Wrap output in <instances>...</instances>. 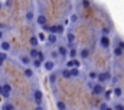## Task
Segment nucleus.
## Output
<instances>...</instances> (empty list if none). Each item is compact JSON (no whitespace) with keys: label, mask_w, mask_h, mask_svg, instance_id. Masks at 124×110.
<instances>
[{"label":"nucleus","mask_w":124,"mask_h":110,"mask_svg":"<svg viewBox=\"0 0 124 110\" xmlns=\"http://www.w3.org/2000/svg\"><path fill=\"white\" fill-rule=\"evenodd\" d=\"M113 109L114 110H124V103H121V102H114Z\"/></svg>","instance_id":"nucleus-30"},{"label":"nucleus","mask_w":124,"mask_h":110,"mask_svg":"<svg viewBox=\"0 0 124 110\" xmlns=\"http://www.w3.org/2000/svg\"><path fill=\"white\" fill-rule=\"evenodd\" d=\"M42 60H39V59H32V66H33V69H39V67H42Z\"/></svg>","instance_id":"nucleus-28"},{"label":"nucleus","mask_w":124,"mask_h":110,"mask_svg":"<svg viewBox=\"0 0 124 110\" xmlns=\"http://www.w3.org/2000/svg\"><path fill=\"white\" fill-rule=\"evenodd\" d=\"M10 93H12V86H10V84H4V86H3V93H1V96H3L4 99H7V97L10 96Z\"/></svg>","instance_id":"nucleus-18"},{"label":"nucleus","mask_w":124,"mask_h":110,"mask_svg":"<svg viewBox=\"0 0 124 110\" xmlns=\"http://www.w3.org/2000/svg\"><path fill=\"white\" fill-rule=\"evenodd\" d=\"M0 49H1L4 53L9 52V50H10V43H9V42H1V43H0Z\"/></svg>","instance_id":"nucleus-27"},{"label":"nucleus","mask_w":124,"mask_h":110,"mask_svg":"<svg viewBox=\"0 0 124 110\" xmlns=\"http://www.w3.org/2000/svg\"><path fill=\"white\" fill-rule=\"evenodd\" d=\"M69 70H71V76H72V79H77V77L81 76V69H79V67H72V69H69Z\"/></svg>","instance_id":"nucleus-23"},{"label":"nucleus","mask_w":124,"mask_h":110,"mask_svg":"<svg viewBox=\"0 0 124 110\" xmlns=\"http://www.w3.org/2000/svg\"><path fill=\"white\" fill-rule=\"evenodd\" d=\"M81 6L84 9H88V7H91V1L90 0H81Z\"/></svg>","instance_id":"nucleus-34"},{"label":"nucleus","mask_w":124,"mask_h":110,"mask_svg":"<svg viewBox=\"0 0 124 110\" xmlns=\"http://www.w3.org/2000/svg\"><path fill=\"white\" fill-rule=\"evenodd\" d=\"M111 92H113V96L116 97V99H120V97H123V89L120 87V86H114L113 89H111Z\"/></svg>","instance_id":"nucleus-13"},{"label":"nucleus","mask_w":124,"mask_h":110,"mask_svg":"<svg viewBox=\"0 0 124 110\" xmlns=\"http://www.w3.org/2000/svg\"><path fill=\"white\" fill-rule=\"evenodd\" d=\"M66 69H72V67H79L81 69V60L79 59H68L65 63Z\"/></svg>","instance_id":"nucleus-10"},{"label":"nucleus","mask_w":124,"mask_h":110,"mask_svg":"<svg viewBox=\"0 0 124 110\" xmlns=\"http://www.w3.org/2000/svg\"><path fill=\"white\" fill-rule=\"evenodd\" d=\"M0 59H1L3 61H4V60L7 59V56H6V53H4V52H0Z\"/></svg>","instance_id":"nucleus-39"},{"label":"nucleus","mask_w":124,"mask_h":110,"mask_svg":"<svg viewBox=\"0 0 124 110\" xmlns=\"http://www.w3.org/2000/svg\"><path fill=\"white\" fill-rule=\"evenodd\" d=\"M68 46H66V43H58L56 44V53H58V56L59 57H62V59H66L68 57Z\"/></svg>","instance_id":"nucleus-4"},{"label":"nucleus","mask_w":124,"mask_h":110,"mask_svg":"<svg viewBox=\"0 0 124 110\" xmlns=\"http://www.w3.org/2000/svg\"><path fill=\"white\" fill-rule=\"evenodd\" d=\"M98 46H100L102 50H108V49L111 47V39H110V36L100 34V36H98Z\"/></svg>","instance_id":"nucleus-1"},{"label":"nucleus","mask_w":124,"mask_h":110,"mask_svg":"<svg viewBox=\"0 0 124 110\" xmlns=\"http://www.w3.org/2000/svg\"><path fill=\"white\" fill-rule=\"evenodd\" d=\"M65 26L63 24H54V26H51L49 27V33H52V34H56V36H59V34H65Z\"/></svg>","instance_id":"nucleus-7"},{"label":"nucleus","mask_w":124,"mask_h":110,"mask_svg":"<svg viewBox=\"0 0 124 110\" xmlns=\"http://www.w3.org/2000/svg\"><path fill=\"white\" fill-rule=\"evenodd\" d=\"M35 110H45V107L40 104V106H36V107H35Z\"/></svg>","instance_id":"nucleus-41"},{"label":"nucleus","mask_w":124,"mask_h":110,"mask_svg":"<svg viewBox=\"0 0 124 110\" xmlns=\"http://www.w3.org/2000/svg\"><path fill=\"white\" fill-rule=\"evenodd\" d=\"M66 24H69V19H68V17L63 20V26H66Z\"/></svg>","instance_id":"nucleus-42"},{"label":"nucleus","mask_w":124,"mask_h":110,"mask_svg":"<svg viewBox=\"0 0 124 110\" xmlns=\"http://www.w3.org/2000/svg\"><path fill=\"white\" fill-rule=\"evenodd\" d=\"M0 27H1V24H0Z\"/></svg>","instance_id":"nucleus-47"},{"label":"nucleus","mask_w":124,"mask_h":110,"mask_svg":"<svg viewBox=\"0 0 124 110\" xmlns=\"http://www.w3.org/2000/svg\"><path fill=\"white\" fill-rule=\"evenodd\" d=\"M91 56V49L90 47H82L81 50H78V59L79 60H88Z\"/></svg>","instance_id":"nucleus-8"},{"label":"nucleus","mask_w":124,"mask_h":110,"mask_svg":"<svg viewBox=\"0 0 124 110\" xmlns=\"http://www.w3.org/2000/svg\"><path fill=\"white\" fill-rule=\"evenodd\" d=\"M68 59H78V49L77 47H71L68 50Z\"/></svg>","instance_id":"nucleus-19"},{"label":"nucleus","mask_w":124,"mask_h":110,"mask_svg":"<svg viewBox=\"0 0 124 110\" xmlns=\"http://www.w3.org/2000/svg\"><path fill=\"white\" fill-rule=\"evenodd\" d=\"M42 69H43L45 72L51 73V72H54V70L56 69V61L52 60V59H45V61L42 63Z\"/></svg>","instance_id":"nucleus-3"},{"label":"nucleus","mask_w":124,"mask_h":110,"mask_svg":"<svg viewBox=\"0 0 124 110\" xmlns=\"http://www.w3.org/2000/svg\"><path fill=\"white\" fill-rule=\"evenodd\" d=\"M68 19H69V23H72V24H75V23H78V22H79V16H78V13H77V12H72V13H71V16H69Z\"/></svg>","instance_id":"nucleus-21"},{"label":"nucleus","mask_w":124,"mask_h":110,"mask_svg":"<svg viewBox=\"0 0 124 110\" xmlns=\"http://www.w3.org/2000/svg\"><path fill=\"white\" fill-rule=\"evenodd\" d=\"M108 106H110V104H108V102H105V100H104V102L100 104V110H105Z\"/></svg>","instance_id":"nucleus-36"},{"label":"nucleus","mask_w":124,"mask_h":110,"mask_svg":"<svg viewBox=\"0 0 124 110\" xmlns=\"http://www.w3.org/2000/svg\"><path fill=\"white\" fill-rule=\"evenodd\" d=\"M19 60H20V63H22V64H25L26 67L32 64V59L29 57V55H20V56H19Z\"/></svg>","instance_id":"nucleus-15"},{"label":"nucleus","mask_w":124,"mask_h":110,"mask_svg":"<svg viewBox=\"0 0 124 110\" xmlns=\"http://www.w3.org/2000/svg\"><path fill=\"white\" fill-rule=\"evenodd\" d=\"M49 27H51V26H48V24L42 26V30H43V33H45V31H46V33H49Z\"/></svg>","instance_id":"nucleus-40"},{"label":"nucleus","mask_w":124,"mask_h":110,"mask_svg":"<svg viewBox=\"0 0 124 110\" xmlns=\"http://www.w3.org/2000/svg\"><path fill=\"white\" fill-rule=\"evenodd\" d=\"M55 106H56V110H68L66 103L61 99H55Z\"/></svg>","instance_id":"nucleus-17"},{"label":"nucleus","mask_w":124,"mask_h":110,"mask_svg":"<svg viewBox=\"0 0 124 110\" xmlns=\"http://www.w3.org/2000/svg\"><path fill=\"white\" fill-rule=\"evenodd\" d=\"M32 99H33V102L36 103V106H40L42 103H43V93H42V90L40 89H33V92H32Z\"/></svg>","instance_id":"nucleus-2"},{"label":"nucleus","mask_w":124,"mask_h":110,"mask_svg":"<svg viewBox=\"0 0 124 110\" xmlns=\"http://www.w3.org/2000/svg\"><path fill=\"white\" fill-rule=\"evenodd\" d=\"M108 80H111V72H98V76H97V83L105 84Z\"/></svg>","instance_id":"nucleus-5"},{"label":"nucleus","mask_w":124,"mask_h":110,"mask_svg":"<svg viewBox=\"0 0 124 110\" xmlns=\"http://www.w3.org/2000/svg\"><path fill=\"white\" fill-rule=\"evenodd\" d=\"M46 22H48V20H46V16H45V14H39V16L36 17V23H38L40 27H42V26H45V24H46Z\"/></svg>","instance_id":"nucleus-22"},{"label":"nucleus","mask_w":124,"mask_h":110,"mask_svg":"<svg viewBox=\"0 0 124 110\" xmlns=\"http://www.w3.org/2000/svg\"><path fill=\"white\" fill-rule=\"evenodd\" d=\"M105 90H107V89H105V84H101V83H97V82H95L93 90H91V93H93L94 96H102Z\"/></svg>","instance_id":"nucleus-6"},{"label":"nucleus","mask_w":124,"mask_h":110,"mask_svg":"<svg viewBox=\"0 0 124 110\" xmlns=\"http://www.w3.org/2000/svg\"><path fill=\"white\" fill-rule=\"evenodd\" d=\"M3 110H15V106L12 104V103H9V102H6L4 104H3V107H1Z\"/></svg>","instance_id":"nucleus-32"},{"label":"nucleus","mask_w":124,"mask_h":110,"mask_svg":"<svg viewBox=\"0 0 124 110\" xmlns=\"http://www.w3.org/2000/svg\"><path fill=\"white\" fill-rule=\"evenodd\" d=\"M58 73H59V76H61L62 79H66V80L72 79V76H71V70H69V69H66V67L61 69V70H59Z\"/></svg>","instance_id":"nucleus-12"},{"label":"nucleus","mask_w":124,"mask_h":110,"mask_svg":"<svg viewBox=\"0 0 124 110\" xmlns=\"http://www.w3.org/2000/svg\"><path fill=\"white\" fill-rule=\"evenodd\" d=\"M105 110H114V109H113V106H108V107H107Z\"/></svg>","instance_id":"nucleus-44"},{"label":"nucleus","mask_w":124,"mask_h":110,"mask_svg":"<svg viewBox=\"0 0 124 110\" xmlns=\"http://www.w3.org/2000/svg\"><path fill=\"white\" fill-rule=\"evenodd\" d=\"M23 76H25L26 79H32V77L35 76V70H33L32 67H26V69L23 70Z\"/></svg>","instance_id":"nucleus-20"},{"label":"nucleus","mask_w":124,"mask_h":110,"mask_svg":"<svg viewBox=\"0 0 124 110\" xmlns=\"http://www.w3.org/2000/svg\"><path fill=\"white\" fill-rule=\"evenodd\" d=\"M65 39H66V44H74L77 37H75V33L72 30H66L65 31Z\"/></svg>","instance_id":"nucleus-11"},{"label":"nucleus","mask_w":124,"mask_h":110,"mask_svg":"<svg viewBox=\"0 0 124 110\" xmlns=\"http://www.w3.org/2000/svg\"><path fill=\"white\" fill-rule=\"evenodd\" d=\"M97 76H98V72L97 70H90L88 72V80H91V82H97Z\"/></svg>","instance_id":"nucleus-24"},{"label":"nucleus","mask_w":124,"mask_h":110,"mask_svg":"<svg viewBox=\"0 0 124 110\" xmlns=\"http://www.w3.org/2000/svg\"><path fill=\"white\" fill-rule=\"evenodd\" d=\"M46 43H48L49 46H56V44L59 43V36L52 34V33H48V36H46Z\"/></svg>","instance_id":"nucleus-9"},{"label":"nucleus","mask_w":124,"mask_h":110,"mask_svg":"<svg viewBox=\"0 0 124 110\" xmlns=\"http://www.w3.org/2000/svg\"><path fill=\"white\" fill-rule=\"evenodd\" d=\"M111 94H113V92H111V90H105V92H104V97H105V102H108V100L111 99Z\"/></svg>","instance_id":"nucleus-35"},{"label":"nucleus","mask_w":124,"mask_h":110,"mask_svg":"<svg viewBox=\"0 0 124 110\" xmlns=\"http://www.w3.org/2000/svg\"><path fill=\"white\" fill-rule=\"evenodd\" d=\"M94 84H95V82H91V80H88V82H87V89H88V90H90V92H91V90H93Z\"/></svg>","instance_id":"nucleus-37"},{"label":"nucleus","mask_w":124,"mask_h":110,"mask_svg":"<svg viewBox=\"0 0 124 110\" xmlns=\"http://www.w3.org/2000/svg\"><path fill=\"white\" fill-rule=\"evenodd\" d=\"M110 33H111V27H101L100 30V34H105V36H110Z\"/></svg>","instance_id":"nucleus-31"},{"label":"nucleus","mask_w":124,"mask_h":110,"mask_svg":"<svg viewBox=\"0 0 124 110\" xmlns=\"http://www.w3.org/2000/svg\"><path fill=\"white\" fill-rule=\"evenodd\" d=\"M111 55H113V57L118 59V57H121V56L124 55V50H123V49H120L118 46H116V44H114V47H113V50H111Z\"/></svg>","instance_id":"nucleus-14"},{"label":"nucleus","mask_w":124,"mask_h":110,"mask_svg":"<svg viewBox=\"0 0 124 110\" xmlns=\"http://www.w3.org/2000/svg\"><path fill=\"white\" fill-rule=\"evenodd\" d=\"M58 76H59V73H56V72H51V74H49V77H48V80H49V84L54 87L56 82H58Z\"/></svg>","instance_id":"nucleus-16"},{"label":"nucleus","mask_w":124,"mask_h":110,"mask_svg":"<svg viewBox=\"0 0 124 110\" xmlns=\"http://www.w3.org/2000/svg\"><path fill=\"white\" fill-rule=\"evenodd\" d=\"M29 43H31L32 47H38V46H39V40H38L36 36H32L31 39H29Z\"/></svg>","instance_id":"nucleus-29"},{"label":"nucleus","mask_w":124,"mask_h":110,"mask_svg":"<svg viewBox=\"0 0 124 110\" xmlns=\"http://www.w3.org/2000/svg\"><path fill=\"white\" fill-rule=\"evenodd\" d=\"M36 37H38L39 43H40V42H46V36H45V33H43V31H40V33H39Z\"/></svg>","instance_id":"nucleus-33"},{"label":"nucleus","mask_w":124,"mask_h":110,"mask_svg":"<svg viewBox=\"0 0 124 110\" xmlns=\"http://www.w3.org/2000/svg\"><path fill=\"white\" fill-rule=\"evenodd\" d=\"M39 52H40V50H39L38 47H32V50L29 52V57H31V59H38Z\"/></svg>","instance_id":"nucleus-25"},{"label":"nucleus","mask_w":124,"mask_h":110,"mask_svg":"<svg viewBox=\"0 0 124 110\" xmlns=\"http://www.w3.org/2000/svg\"><path fill=\"white\" fill-rule=\"evenodd\" d=\"M25 19H26V22H32L35 19V12L33 10H28L26 14H25Z\"/></svg>","instance_id":"nucleus-26"},{"label":"nucleus","mask_w":124,"mask_h":110,"mask_svg":"<svg viewBox=\"0 0 124 110\" xmlns=\"http://www.w3.org/2000/svg\"><path fill=\"white\" fill-rule=\"evenodd\" d=\"M116 46H118L120 49H123L124 50V42L121 40V39H117V44H116Z\"/></svg>","instance_id":"nucleus-38"},{"label":"nucleus","mask_w":124,"mask_h":110,"mask_svg":"<svg viewBox=\"0 0 124 110\" xmlns=\"http://www.w3.org/2000/svg\"><path fill=\"white\" fill-rule=\"evenodd\" d=\"M1 39H3V31L0 30V40H1Z\"/></svg>","instance_id":"nucleus-45"},{"label":"nucleus","mask_w":124,"mask_h":110,"mask_svg":"<svg viewBox=\"0 0 124 110\" xmlns=\"http://www.w3.org/2000/svg\"><path fill=\"white\" fill-rule=\"evenodd\" d=\"M1 93H3V86L0 84V94H1Z\"/></svg>","instance_id":"nucleus-43"},{"label":"nucleus","mask_w":124,"mask_h":110,"mask_svg":"<svg viewBox=\"0 0 124 110\" xmlns=\"http://www.w3.org/2000/svg\"><path fill=\"white\" fill-rule=\"evenodd\" d=\"M3 63H4V61H3V60L0 59V66H3Z\"/></svg>","instance_id":"nucleus-46"}]
</instances>
